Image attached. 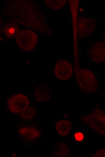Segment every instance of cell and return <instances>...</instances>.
<instances>
[{"instance_id": "obj_1", "label": "cell", "mask_w": 105, "mask_h": 157, "mask_svg": "<svg viewBox=\"0 0 105 157\" xmlns=\"http://www.w3.org/2000/svg\"><path fill=\"white\" fill-rule=\"evenodd\" d=\"M80 120L98 134L105 136V113L98 108L86 115L81 116Z\"/></svg>"}, {"instance_id": "obj_2", "label": "cell", "mask_w": 105, "mask_h": 157, "mask_svg": "<svg viewBox=\"0 0 105 157\" xmlns=\"http://www.w3.org/2000/svg\"><path fill=\"white\" fill-rule=\"evenodd\" d=\"M76 78L79 86L85 92L90 94L97 90V77L89 69L82 68L79 70L77 72Z\"/></svg>"}, {"instance_id": "obj_3", "label": "cell", "mask_w": 105, "mask_h": 157, "mask_svg": "<svg viewBox=\"0 0 105 157\" xmlns=\"http://www.w3.org/2000/svg\"><path fill=\"white\" fill-rule=\"evenodd\" d=\"M6 105L11 113L20 114L29 107V101L25 95L21 93H16L7 99Z\"/></svg>"}, {"instance_id": "obj_4", "label": "cell", "mask_w": 105, "mask_h": 157, "mask_svg": "<svg viewBox=\"0 0 105 157\" xmlns=\"http://www.w3.org/2000/svg\"><path fill=\"white\" fill-rule=\"evenodd\" d=\"M17 44L22 49L30 51L37 45L38 37L37 34L30 30H24L19 32L16 37Z\"/></svg>"}, {"instance_id": "obj_5", "label": "cell", "mask_w": 105, "mask_h": 157, "mask_svg": "<svg viewBox=\"0 0 105 157\" xmlns=\"http://www.w3.org/2000/svg\"><path fill=\"white\" fill-rule=\"evenodd\" d=\"M96 25V21L88 17H80L78 20L77 26L78 37H87L93 31Z\"/></svg>"}, {"instance_id": "obj_6", "label": "cell", "mask_w": 105, "mask_h": 157, "mask_svg": "<svg viewBox=\"0 0 105 157\" xmlns=\"http://www.w3.org/2000/svg\"><path fill=\"white\" fill-rule=\"evenodd\" d=\"M54 73L56 76L62 80L70 79L73 73V68L71 63L65 59H60L55 64Z\"/></svg>"}, {"instance_id": "obj_7", "label": "cell", "mask_w": 105, "mask_h": 157, "mask_svg": "<svg viewBox=\"0 0 105 157\" xmlns=\"http://www.w3.org/2000/svg\"><path fill=\"white\" fill-rule=\"evenodd\" d=\"M87 54L94 62H105V43L98 42L93 43L88 50Z\"/></svg>"}, {"instance_id": "obj_8", "label": "cell", "mask_w": 105, "mask_h": 157, "mask_svg": "<svg viewBox=\"0 0 105 157\" xmlns=\"http://www.w3.org/2000/svg\"><path fill=\"white\" fill-rule=\"evenodd\" d=\"M51 95V88L48 85L41 84L36 88L34 92L35 100L38 102L46 101L50 99Z\"/></svg>"}, {"instance_id": "obj_9", "label": "cell", "mask_w": 105, "mask_h": 157, "mask_svg": "<svg viewBox=\"0 0 105 157\" xmlns=\"http://www.w3.org/2000/svg\"><path fill=\"white\" fill-rule=\"evenodd\" d=\"M18 133L20 137L25 140H31L40 136V130L33 126L22 127L19 129Z\"/></svg>"}, {"instance_id": "obj_10", "label": "cell", "mask_w": 105, "mask_h": 157, "mask_svg": "<svg viewBox=\"0 0 105 157\" xmlns=\"http://www.w3.org/2000/svg\"><path fill=\"white\" fill-rule=\"evenodd\" d=\"M55 129L60 135L66 136L71 131L72 125L69 121L65 120L58 121L55 124Z\"/></svg>"}, {"instance_id": "obj_11", "label": "cell", "mask_w": 105, "mask_h": 157, "mask_svg": "<svg viewBox=\"0 0 105 157\" xmlns=\"http://www.w3.org/2000/svg\"><path fill=\"white\" fill-rule=\"evenodd\" d=\"M19 30L18 26L12 23L7 24L4 27L5 35L9 38H12L16 37L19 33Z\"/></svg>"}, {"instance_id": "obj_12", "label": "cell", "mask_w": 105, "mask_h": 157, "mask_svg": "<svg viewBox=\"0 0 105 157\" xmlns=\"http://www.w3.org/2000/svg\"><path fill=\"white\" fill-rule=\"evenodd\" d=\"M55 152L58 157H66L69 154V148L66 143L60 142L56 146Z\"/></svg>"}, {"instance_id": "obj_13", "label": "cell", "mask_w": 105, "mask_h": 157, "mask_svg": "<svg viewBox=\"0 0 105 157\" xmlns=\"http://www.w3.org/2000/svg\"><path fill=\"white\" fill-rule=\"evenodd\" d=\"M44 2L47 6L53 9H59L65 5L66 1L65 0H46Z\"/></svg>"}, {"instance_id": "obj_14", "label": "cell", "mask_w": 105, "mask_h": 157, "mask_svg": "<svg viewBox=\"0 0 105 157\" xmlns=\"http://www.w3.org/2000/svg\"><path fill=\"white\" fill-rule=\"evenodd\" d=\"M36 112V109L34 107H29L20 114V116L24 120H29L35 117Z\"/></svg>"}, {"instance_id": "obj_15", "label": "cell", "mask_w": 105, "mask_h": 157, "mask_svg": "<svg viewBox=\"0 0 105 157\" xmlns=\"http://www.w3.org/2000/svg\"><path fill=\"white\" fill-rule=\"evenodd\" d=\"M92 157H105V150L98 149L93 151L91 154Z\"/></svg>"}, {"instance_id": "obj_16", "label": "cell", "mask_w": 105, "mask_h": 157, "mask_svg": "<svg viewBox=\"0 0 105 157\" xmlns=\"http://www.w3.org/2000/svg\"><path fill=\"white\" fill-rule=\"evenodd\" d=\"M74 138L75 140L78 142L82 141L84 138V133L81 132L75 133L74 135Z\"/></svg>"}]
</instances>
